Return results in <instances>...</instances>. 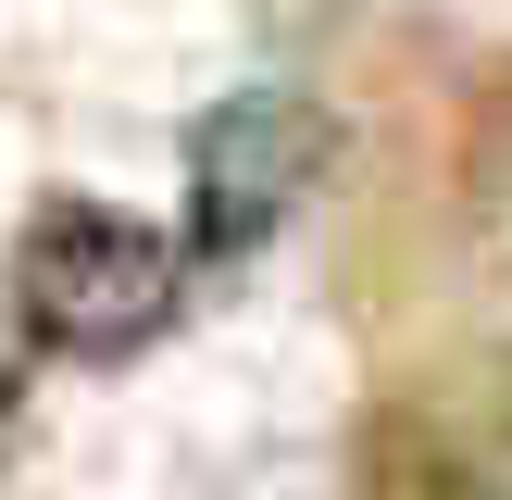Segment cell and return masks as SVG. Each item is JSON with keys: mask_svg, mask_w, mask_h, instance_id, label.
Listing matches in <instances>:
<instances>
[{"mask_svg": "<svg viewBox=\"0 0 512 500\" xmlns=\"http://www.w3.org/2000/svg\"><path fill=\"white\" fill-rule=\"evenodd\" d=\"M300 125H288V100H225L213 125H200V250H238V238H263L275 225V200H288V175H300Z\"/></svg>", "mask_w": 512, "mask_h": 500, "instance_id": "2", "label": "cell"}, {"mask_svg": "<svg viewBox=\"0 0 512 500\" xmlns=\"http://www.w3.org/2000/svg\"><path fill=\"white\" fill-rule=\"evenodd\" d=\"M175 275L188 263H175L163 225H138L125 200H88V188H63L38 225H25V250H13L25 325H38L50 350H75V363H125L138 338H163Z\"/></svg>", "mask_w": 512, "mask_h": 500, "instance_id": "1", "label": "cell"}]
</instances>
